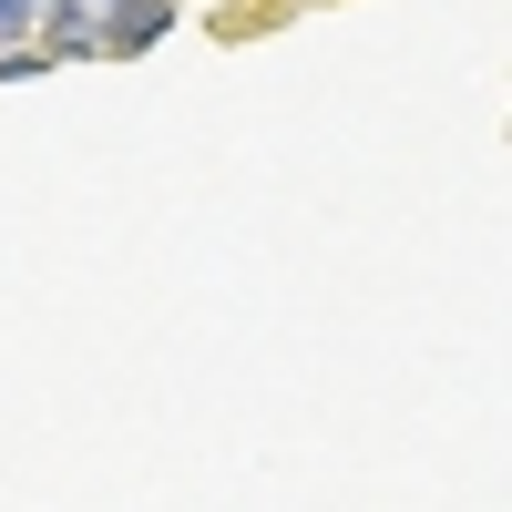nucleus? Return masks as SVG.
Masks as SVG:
<instances>
[{
    "label": "nucleus",
    "mask_w": 512,
    "mask_h": 512,
    "mask_svg": "<svg viewBox=\"0 0 512 512\" xmlns=\"http://www.w3.org/2000/svg\"><path fill=\"white\" fill-rule=\"evenodd\" d=\"M31 31H41V52H52V62H62V52H103V0H41Z\"/></svg>",
    "instance_id": "1"
},
{
    "label": "nucleus",
    "mask_w": 512,
    "mask_h": 512,
    "mask_svg": "<svg viewBox=\"0 0 512 512\" xmlns=\"http://www.w3.org/2000/svg\"><path fill=\"white\" fill-rule=\"evenodd\" d=\"M164 21H175V0H103V52H144V41H164Z\"/></svg>",
    "instance_id": "2"
},
{
    "label": "nucleus",
    "mask_w": 512,
    "mask_h": 512,
    "mask_svg": "<svg viewBox=\"0 0 512 512\" xmlns=\"http://www.w3.org/2000/svg\"><path fill=\"white\" fill-rule=\"evenodd\" d=\"M31 41V0H0V52H21Z\"/></svg>",
    "instance_id": "3"
}]
</instances>
